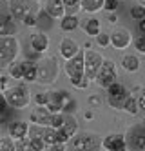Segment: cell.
I'll list each match as a JSON object with an SVG mask.
<instances>
[{"instance_id": "6da1fadb", "label": "cell", "mask_w": 145, "mask_h": 151, "mask_svg": "<svg viewBox=\"0 0 145 151\" xmlns=\"http://www.w3.org/2000/svg\"><path fill=\"white\" fill-rule=\"evenodd\" d=\"M60 75V66L56 57H44L36 62V82L40 86H51L56 82Z\"/></svg>"}, {"instance_id": "7a4b0ae2", "label": "cell", "mask_w": 145, "mask_h": 151, "mask_svg": "<svg viewBox=\"0 0 145 151\" xmlns=\"http://www.w3.org/2000/svg\"><path fill=\"white\" fill-rule=\"evenodd\" d=\"M6 100L9 104L11 109H24L29 106V102L33 100L31 91L26 84H15V86H7L4 89Z\"/></svg>"}, {"instance_id": "3957f363", "label": "cell", "mask_w": 145, "mask_h": 151, "mask_svg": "<svg viewBox=\"0 0 145 151\" xmlns=\"http://www.w3.org/2000/svg\"><path fill=\"white\" fill-rule=\"evenodd\" d=\"M20 55V42L15 35L0 37V69H6Z\"/></svg>"}, {"instance_id": "277c9868", "label": "cell", "mask_w": 145, "mask_h": 151, "mask_svg": "<svg viewBox=\"0 0 145 151\" xmlns=\"http://www.w3.org/2000/svg\"><path fill=\"white\" fill-rule=\"evenodd\" d=\"M67 144H71L74 151H98L102 149V138L91 131H78Z\"/></svg>"}, {"instance_id": "5b68a950", "label": "cell", "mask_w": 145, "mask_h": 151, "mask_svg": "<svg viewBox=\"0 0 145 151\" xmlns=\"http://www.w3.org/2000/svg\"><path fill=\"white\" fill-rule=\"evenodd\" d=\"M64 71L67 75V78L73 86H76L78 82H82L85 78V68H84V49L80 53H76L74 57H71L69 60H65L64 64Z\"/></svg>"}, {"instance_id": "8992f818", "label": "cell", "mask_w": 145, "mask_h": 151, "mask_svg": "<svg viewBox=\"0 0 145 151\" xmlns=\"http://www.w3.org/2000/svg\"><path fill=\"white\" fill-rule=\"evenodd\" d=\"M116 80H118V68H116V64L111 60V58H104L102 66H100L96 77H94L96 86L105 89L107 86H111V84L116 82Z\"/></svg>"}, {"instance_id": "52a82bcc", "label": "cell", "mask_w": 145, "mask_h": 151, "mask_svg": "<svg viewBox=\"0 0 145 151\" xmlns=\"http://www.w3.org/2000/svg\"><path fill=\"white\" fill-rule=\"evenodd\" d=\"M105 91H107V95H105L107 104L113 107V109H121V106H124L125 99L129 96V91H127L125 86L120 84V82L116 80V82H113L111 86H107Z\"/></svg>"}, {"instance_id": "ba28073f", "label": "cell", "mask_w": 145, "mask_h": 151, "mask_svg": "<svg viewBox=\"0 0 145 151\" xmlns=\"http://www.w3.org/2000/svg\"><path fill=\"white\" fill-rule=\"evenodd\" d=\"M125 142L127 149H136V151H145V124H134L127 129L125 133Z\"/></svg>"}, {"instance_id": "9c48e42d", "label": "cell", "mask_w": 145, "mask_h": 151, "mask_svg": "<svg viewBox=\"0 0 145 151\" xmlns=\"http://www.w3.org/2000/svg\"><path fill=\"white\" fill-rule=\"evenodd\" d=\"M104 62V57L100 55L98 51H93V49H84V68H85V78L89 80H94L96 73L100 69Z\"/></svg>"}, {"instance_id": "30bf717a", "label": "cell", "mask_w": 145, "mask_h": 151, "mask_svg": "<svg viewBox=\"0 0 145 151\" xmlns=\"http://www.w3.org/2000/svg\"><path fill=\"white\" fill-rule=\"evenodd\" d=\"M109 40H111V46H113L116 51H124L131 46L132 42V35L131 31L124 26H116L113 31L109 33Z\"/></svg>"}, {"instance_id": "8fae6325", "label": "cell", "mask_w": 145, "mask_h": 151, "mask_svg": "<svg viewBox=\"0 0 145 151\" xmlns=\"http://www.w3.org/2000/svg\"><path fill=\"white\" fill-rule=\"evenodd\" d=\"M102 147L107 151H125L127 142L124 133H109L107 137L102 138Z\"/></svg>"}, {"instance_id": "7c38bea8", "label": "cell", "mask_w": 145, "mask_h": 151, "mask_svg": "<svg viewBox=\"0 0 145 151\" xmlns=\"http://www.w3.org/2000/svg\"><path fill=\"white\" fill-rule=\"evenodd\" d=\"M29 46H31V49L35 51L36 55H44V53H47V49L51 46L49 35H46L44 31H36V33H33L31 38H29Z\"/></svg>"}, {"instance_id": "4fadbf2b", "label": "cell", "mask_w": 145, "mask_h": 151, "mask_svg": "<svg viewBox=\"0 0 145 151\" xmlns=\"http://www.w3.org/2000/svg\"><path fill=\"white\" fill-rule=\"evenodd\" d=\"M80 51H82V47H80V44H78L74 38H71V37H64V38L60 40L58 53H60V57H62L64 60H69L71 57H74L76 53H80Z\"/></svg>"}, {"instance_id": "5bb4252c", "label": "cell", "mask_w": 145, "mask_h": 151, "mask_svg": "<svg viewBox=\"0 0 145 151\" xmlns=\"http://www.w3.org/2000/svg\"><path fill=\"white\" fill-rule=\"evenodd\" d=\"M44 13L53 20H60L65 15V6L62 0H46V6H44Z\"/></svg>"}, {"instance_id": "9a60e30c", "label": "cell", "mask_w": 145, "mask_h": 151, "mask_svg": "<svg viewBox=\"0 0 145 151\" xmlns=\"http://www.w3.org/2000/svg\"><path fill=\"white\" fill-rule=\"evenodd\" d=\"M7 9L15 20H22V17L31 11V6L27 4V0H7Z\"/></svg>"}, {"instance_id": "2e32d148", "label": "cell", "mask_w": 145, "mask_h": 151, "mask_svg": "<svg viewBox=\"0 0 145 151\" xmlns=\"http://www.w3.org/2000/svg\"><path fill=\"white\" fill-rule=\"evenodd\" d=\"M27 129H29L27 122H24V120H11L7 124V135L13 140H20V138L27 137Z\"/></svg>"}, {"instance_id": "e0dca14e", "label": "cell", "mask_w": 145, "mask_h": 151, "mask_svg": "<svg viewBox=\"0 0 145 151\" xmlns=\"http://www.w3.org/2000/svg\"><path fill=\"white\" fill-rule=\"evenodd\" d=\"M29 120L33 124H42V126H49L51 120V111L47 109L46 106H36L33 107L31 113H29Z\"/></svg>"}, {"instance_id": "ac0fdd59", "label": "cell", "mask_w": 145, "mask_h": 151, "mask_svg": "<svg viewBox=\"0 0 145 151\" xmlns=\"http://www.w3.org/2000/svg\"><path fill=\"white\" fill-rule=\"evenodd\" d=\"M78 27H80V18H78L76 13H65L60 18V29L64 33H73Z\"/></svg>"}, {"instance_id": "d6986e66", "label": "cell", "mask_w": 145, "mask_h": 151, "mask_svg": "<svg viewBox=\"0 0 145 151\" xmlns=\"http://www.w3.org/2000/svg\"><path fill=\"white\" fill-rule=\"evenodd\" d=\"M24 64V75H22V80L33 84L36 82V62L35 60H22Z\"/></svg>"}, {"instance_id": "ffe728a7", "label": "cell", "mask_w": 145, "mask_h": 151, "mask_svg": "<svg viewBox=\"0 0 145 151\" xmlns=\"http://www.w3.org/2000/svg\"><path fill=\"white\" fill-rule=\"evenodd\" d=\"M121 68H124L127 73H136L140 69V58L136 55H132V53L124 55V58H121Z\"/></svg>"}, {"instance_id": "44dd1931", "label": "cell", "mask_w": 145, "mask_h": 151, "mask_svg": "<svg viewBox=\"0 0 145 151\" xmlns=\"http://www.w3.org/2000/svg\"><path fill=\"white\" fill-rule=\"evenodd\" d=\"M104 2L105 0H80V9L85 13H98V11H102L104 9Z\"/></svg>"}, {"instance_id": "7402d4cb", "label": "cell", "mask_w": 145, "mask_h": 151, "mask_svg": "<svg viewBox=\"0 0 145 151\" xmlns=\"http://www.w3.org/2000/svg\"><path fill=\"white\" fill-rule=\"evenodd\" d=\"M9 35H16V24L11 15L0 20V37H9Z\"/></svg>"}, {"instance_id": "603a6c76", "label": "cell", "mask_w": 145, "mask_h": 151, "mask_svg": "<svg viewBox=\"0 0 145 151\" xmlns=\"http://www.w3.org/2000/svg\"><path fill=\"white\" fill-rule=\"evenodd\" d=\"M62 129H64V133L71 138V137H74L78 131H80V126H78V120L73 115H65V120H64Z\"/></svg>"}, {"instance_id": "cb8c5ba5", "label": "cell", "mask_w": 145, "mask_h": 151, "mask_svg": "<svg viewBox=\"0 0 145 151\" xmlns=\"http://www.w3.org/2000/svg\"><path fill=\"white\" fill-rule=\"evenodd\" d=\"M121 109H124L127 115H131V116L138 115V113H140V106H138V100H136V96L129 95L127 99H125V102H124V106H121Z\"/></svg>"}, {"instance_id": "d4e9b609", "label": "cell", "mask_w": 145, "mask_h": 151, "mask_svg": "<svg viewBox=\"0 0 145 151\" xmlns=\"http://www.w3.org/2000/svg\"><path fill=\"white\" fill-rule=\"evenodd\" d=\"M100 20L98 18H87L85 22H84V31H85V35L87 37H96L98 33H100Z\"/></svg>"}, {"instance_id": "484cf974", "label": "cell", "mask_w": 145, "mask_h": 151, "mask_svg": "<svg viewBox=\"0 0 145 151\" xmlns=\"http://www.w3.org/2000/svg\"><path fill=\"white\" fill-rule=\"evenodd\" d=\"M6 69H7L9 78L22 80V75H24V64H22V62H16V60H15V62H11Z\"/></svg>"}, {"instance_id": "4316f807", "label": "cell", "mask_w": 145, "mask_h": 151, "mask_svg": "<svg viewBox=\"0 0 145 151\" xmlns=\"http://www.w3.org/2000/svg\"><path fill=\"white\" fill-rule=\"evenodd\" d=\"M76 106H78V104H76V100L71 96V99H67V100L64 102V106H62V113H64V115H74V113H76V109H78Z\"/></svg>"}, {"instance_id": "83f0119b", "label": "cell", "mask_w": 145, "mask_h": 151, "mask_svg": "<svg viewBox=\"0 0 145 151\" xmlns=\"http://www.w3.org/2000/svg\"><path fill=\"white\" fill-rule=\"evenodd\" d=\"M0 151H16L15 140L11 138L9 135L7 137H0Z\"/></svg>"}, {"instance_id": "f1b7e54d", "label": "cell", "mask_w": 145, "mask_h": 151, "mask_svg": "<svg viewBox=\"0 0 145 151\" xmlns=\"http://www.w3.org/2000/svg\"><path fill=\"white\" fill-rule=\"evenodd\" d=\"M22 22L27 27H36L38 26V15H35L33 11H27L24 17H22Z\"/></svg>"}, {"instance_id": "f546056e", "label": "cell", "mask_w": 145, "mask_h": 151, "mask_svg": "<svg viewBox=\"0 0 145 151\" xmlns=\"http://www.w3.org/2000/svg\"><path fill=\"white\" fill-rule=\"evenodd\" d=\"M129 15H131V18L132 20H141L143 17H145V6H141V4H138V6H132L131 7V11H129Z\"/></svg>"}, {"instance_id": "4dcf8cb0", "label": "cell", "mask_w": 145, "mask_h": 151, "mask_svg": "<svg viewBox=\"0 0 145 151\" xmlns=\"http://www.w3.org/2000/svg\"><path fill=\"white\" fill-rule=\"evenodd\" d=\"M64 120H65V115L64 113H51V120H49V126L58 129L64 126Z\"/></svg>"}, {"instance_id": "1f68e13d", "label": "cell", "mask_w": 145, "mask_h": 151, "mask_svg": "<svg viewBox=\"0 0 145 151\" xmlns=\"http://www.w3.org/2000/svg\"><path fill=\"white\" fill-rule=\"evenodd\" d=\"M65 6V13H78L80 9V0H62Z\"/></svg>"}, {"instance_id": "d6a6232c", "label": "cell", "mask_w": 145, "mask_h": 151, "mask_svg": "<svg viewBox=\"0 0 145 151\" xmlns=\"http://www.w3.org/2000/svg\"><path fill=\"white\" fill-rule=\"evenodd\" d=\"M132 44H134V49L138 53H143V55H145V33L138 35L136 38H132Z\"/></svg>"}, {"instance_id": "836d02e7", "label": "cell", "mask_w": 145, "mask_h": 151, "mask_svg": "<svg viewBox=\"0 0 145 151\" xmlns=\"http://www.w3.org/2000/svg\"><path fill=\"white\" fill-rule=\"evenodd\" d=\"M94 40H96V44L100 46V47H107V46H111V40H109V33H100L94 37Z\"/></svg>"}, {"instance_id": "e575fe53", "label": "cell", "mask_w": 145, "mask_h": 151, "mask_svg": "<svg viewBox=\"0 0 145 151\" xmlns=\"http://www.w3.org/2000/svg\"><path fill=\"white\" fill-rule=\"evenodd\" d=\"M29 140H31L33 151H44V149H47V144L44 142L42 138H31V137H29Z\"/></svg>"}, {"instance_id": "d590c367", "label": "cell", "mask_w": 145, "mask_h": 151, "mask_svg": "<svg viewBox=\"0 0 145 151\" xmlns=\"http://www.w3.org/2000/svg\"><path fill=\"white\" fill-rule=\"evenodd\" d=\"M33 100H35L36 106H46L47 104V91H44V93H36L35 96H33Z\"/></svg>"}, {"instance_id": "8d00e7d4", "label": "cell", "mask_w": 145, "mask_h": 151, "mask_svg": "<svg viewBox=\"0 0 145 151\" xmlns=\"http://www.w3.org/2000/svg\"><path fill=\"white\" fill-rule=\"evenodd\" d=\"M11 107H9V104H7V100H6V95H4V91H0V116H2L6 111H9Z\"/></svg>"}, {"instance_id": "74e56055", "label": "cell", "mask_w": 145, "mask_h": 151, "mask_svg": "<svg viewBox=\"0 0 145 151\" xmlns=\"http://www.w3.org/2000/svg\"><path fill=\"white\" fill-rule=\"evenodd\" d=\"M116 7H118V0H105V2H104V9L109 11V13L116 11Z\"/></svg>"}, {"instance_id": "f35d334b", "label": "cell", "mask_w": 145, "mask_h": 151, "mask_svg": "<svg viewBox=\"0 0 145 151\" xmlns=\"http://www.w3.org/2000/svg\"><path fill=\"white\" fill-rule=\"evenodd\" d=\"M87 104L91 106V107H96V106L102 104V96H98V95H91V96L87 99Z\"/></svg>"}, {"instance_id": "ab89813d", "label": "cell", "mask_w": 145, "mask_h": 151, "mask_svg": "<svg viewBox=\"0 0 145 151\" xmlns=\"http://www.w3.org/2000/svg\"><path fill=\"white\" fill-rule=\"evenodd\" d=\"M136 100H138V106H140V109L145 111V89L140 91V95L136 96Z\"/></svg>"}, {"instance_id": "60d3db41", "label": "cell", "mask_w": 145, "mask_h": 151, "mask_svg": "<svg viewBox=\"0 0 145 151\" xmlns=\"http://www.w3.org/2000/svg\"><path fill=\"white\" fill-rule=\"evenodd\" d=\"M7 86H9V75H7V77H4V75L0 73V91H4Z\"/></svg>"}, {"instance_id": "b9f144b4", "label": "cell", "mask_w": 145, "mask_h": 151, "mask_svg": "<svg viewBox=\"0 0 145 151\" xmlns=\"http://www.w3.org/2000/svg\"><path fill=\"white\" fill-rule=\"evenodd\" d=\"M89 82H91L89 78H84L82 82H78V84L74 86V88H76V89H87V88H89Z\"/></svg>"}, {"instance_id": "7bdbcfd3", "label": "cell", "mask_w": 145, "mask_h": 151, "mask_svg": "<svg viewBox=\"0 0 145 151\" xmlns=\"http://www.w3.org/2000/svg\"><path fill=\"white\" fill-rule=\"evenodd\" d=\"M116 20H118V15H116V11H113V13L109 15V22L111 24H116Z\"/></svg>"}, {"instance_id": "ee69618b", "label": "cell", "mask_w": 145, "mask_h": 151, "mask_svg": "<svg viewBox=\"0 0 145 151\" xmlns=\"http://www.w3.org/2000/svg\"><path fill=\"white\" fill-rule=\"evenodd\" d=\"M84 116H85V120H93V118H94V113H93L91 109H87V111L84 113Z\"/></svg>"}, {"instance_id": "f6af8a7d", "label": "cell", "mask_w": 145, "mask_h": 151, "mask_svg": "<svg viewBox=\"0 0 145 151\" xmlns=\"http://www.w3.org/2000/svg\"><path fill=\"white\" fill-rule=\"evenodd\" d=\"M138 27H140L141 33H145V17H143L141 20H138Z\"/></svg>"}, {"instance_id": "bcb514c9", "label": "cell", "mask_w": 145, "mask_h": 151, "mask_svg": "<svg viewBox=\"0 0 145 151\" xmlns=\"http://www.w3.org/2000/svg\"><path fill=\"white\" fill-rule=\"evenodd\" d=\"M138 4H141V6H145V0H138Z\"/></svg>"}, {"instance_id": "7dc6e473", "label": "cell", "mask_w": 145, "mask_h": 151, "mask_svg": "<svg viewBox=\"0 0 145 151\" xmlns=\"http://www.w3.org/2000/svg\"><path fill=\"white\" fill-rule=\"evenodd\" d=\"M31 2H36L38 4V2H44V0H31Z\"/></svg>"}, {"instance_id": "c3c4849f", "label": "cell", "mask_w": 145, "mask_h": 151, "mask_svg": "<svg viewBox=\"0 0 145 151\" xmlns=\"http://www.w3.org/2000/svg\"><path fill=\"white\" fill-rule=\"evenodd\" d=\"M143 122H145V116H143Z\"/></svg>"}, {"instance_id": "681fc988", "label": "cell", "mask_w": 145, "mask_h": 151, "mask_svg": "<svg viewBox=\"0 0 145 151\" xmlns=\"http://www.w3.org/2000/svg\"><path fill=\"white\" fill-rule=\"evenodd\" d=\"M0 126H2V122H0Z\"/></svg>"}, {"instance_id": "f907efd6", "label": "cell", "mask_w": 145, "mask_h": 151, "mask_svg": "<svg viewBox=\"0 0 145 151\" xmlns=\"http://www.w3.org/2000/svg\"><path fill=\"white\" fill-rule=\"evenodd\" d=\"M118 2H121V0H118Z\"/></svg>"}, {"instance_id": "816d5d0a", "label": "cell", "mask_w": 145, "mask_h": 151, "mask_svg": "<svg viewBox=\"0 0 145 151\" xmlns=\"http://www.w3.org/2000/svg\"><path fill=\"white\" fill-rule=\"evenodd\" d=\"M143 124H145V122H143Z\"/></svg>"}]
</instances>
